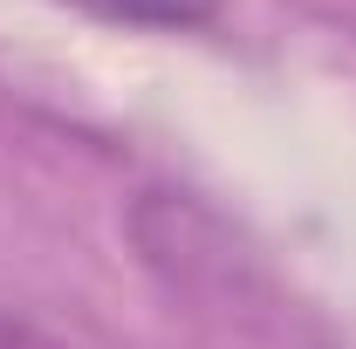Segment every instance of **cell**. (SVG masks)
<instances>
[{
	"instance_id": "1",
	"label": "cell",
	"mask_w": 356,
	"mask_h": 349,
	"mask_svg": "<svg viewBox=\"0 0 356 349\" xmlns=\"http://www.w3.org/2000/svg\"><path fill=\"white\" fill-rule=\"evenodd\" d=\"M62 7L110 28H144V35H192L220 21V0H62Z\"/></svg>"
}]
</instances>
